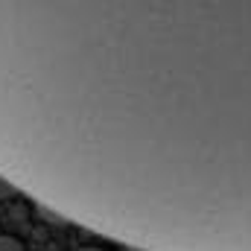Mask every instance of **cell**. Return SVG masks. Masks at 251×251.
<instances>
[{
	"label": "cell",
	"mask_w": 251,
	"mask_h": 251,
	"mask_svg": "<svg viewBox=\"0 0 251 251\" xmlns=\"http://www.w3.org/2000/svg\"><path fill=\"white\" fill-rule=\"evenodd\" d=\"M0 251H24V246H21L15 237H9V234H0Z\"/></svg>",
	"instance_id": "cell-1"
},
{
	"label": "cell",
	"mask_w": 251,
	"mask_h": 251,
	"mask_svg": "<svg viewBox=\"0 0 251 251\" xmlns=\"http://www.w3.org/2000/svg\"><path fill=\"white\" fill-rule=\"evenodd\" d=\"M12 184H9V181H6V178H3V176H0V199H6V196H12Z\"/></svg>",
	"instance_id": "cell-2"
},
{
	"label": "cell",
	"mask_w": 251,
	"mask_h": 251,
	"mask_svg": "<svg viewBox=\"0 0 251 251\" xmlns=\"http://www.w3.org/2000/svg\"><path fill=\"white\" fill-rule=\"evenodd\" d=\"M76 251H105V249H100V246H82V249H76Z\"/></svg>",
	"instance_id": "cell-3"
}]
</instances>
